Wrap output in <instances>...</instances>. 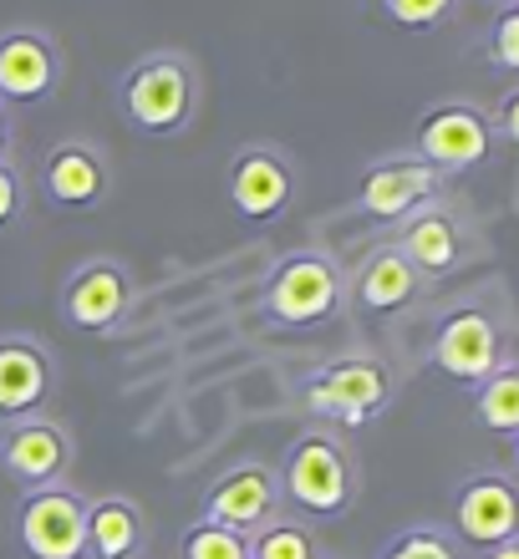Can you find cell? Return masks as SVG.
Wrapping results in <instances>:
<instances>
[{"label": "cell", "instance_id": "1", "mask_svg": "<svg viewBox=\"0 0 519 559\" xmlns=\"http://www.w3.org/2000/svg\"><path fill=\"white\" fill-rule=\"evenodd\" d=\"M199 107H204V72L178 46H158L118 76V112L143 138H184Z\"/></svg>", "mask_w": 519, "mask_h": 559}, {"label": "cell", "instance_id": "2", "mask_svg": "<svg viewBox=\"0 0 519 559\" xmlns=\"http://www.w3.org/2000/svg\"><path fill=\"white\" fill-rule=\"evenodd\" d=\"M281 493L300 519H346L362 493V468L337 432L306 427L281 457Z\"/></svg>", "mask_w": 519, "mask_h": 559}, {"label": "cell", "instance_id": "3", "mask_svg": "<svg viewBox=\"0 0 519 559\" xmlns=\"http://www.w3.org/2000/svg\"><path fill=\"white\" fill-rule=\"evenodd\" d=\"M346 306V270L337 265L331 250L300 245V250L281 254L266 275V316L275 325L306 331L331 316H342Z\"/></svg>", "mask_w": 519, "mask_h": 559}, {"label": "cell", "instance_id": "4", "mask_svg": "<svg viewBox=\"0 0 519 559\" xmlns=\"http://www.w3.org/2000/svg\"><path fill=\"white\" fill-rule=\"evenodd\" d=\"M398 377L377 356H342L300 382V407L337 427H367L392 407Z\"/></svg>", "mask_w": 519, "mask_h": 559}, {"label": "cell", "instance_id": "5", "mask_svg": "<svg viewBox=\"0 0 519 559\" xmlns=\"http://www.w3.org/2000/svg\"><path fill=\"white\" fill-rule=\"evenodd\" d=\"M300 168L281 143H245L229 153L224 168V199L235 209L239 224H275L296 209Z\"/></svg>", "mask_w": 519, "mask_h": 559}, {"label": "cell", "instance_id": "6", "mask_svg": "<svg viewBox=\"0 0 519 559\" xmlns=\"http://www.w3.org/2000/svg\"><path fill=\"white\" fill-rule=\"evenodd\" d=\"M133 300H138L133 270L113 260V254H92L67 275V285L57 295V316L76 336H113L133 316Z\"/></svg>", "mask_w": 519, "mask_h": 559}, {"label": "cell", "instance_id": "7", "mask_svg": "<svg viewBox=\"0 0 519 559\" xmlns=\"http://www.w3.org/2000/svg\"><path fill=\"white\" fill-rule=\"evenodd\" d=\"M11 530L26 559H87V499L72 484L26 488Z\"/></svg>", "mask_w": 519, "mask_h": 559}, {"label": "cell", "instance_id": "8", "mask_svg": "<svg viewBox=\"0 0 519 559\" xmlns=\"http://www.w3.org/2000/svg\"><path fill=\"white\" fill-rule=\"evenodd\" d=\"M36 193L57 214H97L113 199V158L92 138H61L36 163Z\"/></svg>", "mask_w": 519, "mask_h": 559}, {"label": "cell", "instance_id": "9", "mask_svg": "<svg viewBox=\"0 0 519 559\" xmlns=\"http://www.w3.org/2000/svg\"><path fill=\"white\" fill-rule=\"evenodd\" d=\"M67 57L51 31L42 26H5L0 31V103L5 107H42L57 97Z\"/></svg>", "mask_w": 519, "mask_h": 559}, {"label": "cell", "instance_id": "10", "mask_svg": "<svg viewBox=\"0 0 519 559\" xmlns=\"http://www.w3.org/2000/svg\"><path fill=\"white\" fill-rule=\"evenodd\" d=\"M494 147V122L484 107L474 103H438L417 118L413 133V153L428 158L438 174H463V168H479Z\"/></svg>", "mask_w": 519, "mask_h": 559}, {"label": "cell", "instance_id": "11", "mask_svg": "<svg viewBox=\"0 0 519 559\" xmlns=\"http://www.w3.org/2000/svg\"><path fill=\"white\" fill-rule=\"evenodd\" d=\"M275 514H285V493H281V473L270 463H235V468H224L204 488V499H199V519L204 524H224L235 534H255Z\"/></svg>", "mask_w": 519, "mask_h": 559}, {"label": "cell", "instance_id": "12", "mask_svg": "<svg viewBox=\"0 0 519 559\" xmlns=\"http://www.w3.org/2000/svg\"><path fill=\"white\" fill-rule=\"evenodd\" d=\"M76 463V442L57 417H21V423L0 427V468L11 473L21 488H51L67 484Z\"/></svg>", "mask_w": 519, "mask_h": 559}, {"label": "cell", "instance_id": "13", "mask_svg": "<svg viewBox=\"0 0 519 559\" xmlns=\"http://www.w3.org/2000/svg\"><path fill=\"white\" fill-rule=\"evenodd\" d=\"M438 193H444V174L428 158H417V153H398V158H377L362 174L356 209L377 224H402L408 214L433 204Z\"/></svg>", "mask_w": 519, "mask_h": 559}, {"label": "cell", "instance_id": "14", "mask_svg": "<svg viewBox=\"0 0 519 559\" xmlns=\"http://www.w3.org/2000/svg\"><path fill=\"white\" fill-rule=\"evenodd\" d=\"M433 367L463 386H479L505 367V336H499L489 310L459 306L453 316H444L438 336H433Z\"/></svg>", "mask_w": 519, "mask_h": 559}, {"label": "cell", "instance_id": "15", "mask_svg": "<svg viewBox=\"0 0 519 559\" xmlns=\"http://www.w3.org/2000/svg\"><path fill=\"white\" fill-rule=\"evenodd\" d=\"M51 386H57V361L46 352V341L26 331L0 336V427L36 417L51 402Z\"/></svg>", "mask_w": 519, "mask_h": 559}, {"label": "cell", "instance_id": "16", "mask_svg": "<svg viewBox=\"0 0 519 559\" xmlns=\"http://www.w3.org/2000/svg\"><path fill=\"white\" fill-rule=\"evenodd\" d=\"M453 530L479 549L519 539V493L505 473H474L453 493Z\"/></svg>", "mask_w": 519, "mask_h": 559}, {"label": "cell", "instance_id": "17", "mask_svg": "<svg viewBox=\"0 0 519 559\" xmlns=\"http://www.w3.org/2000/svg\"><path fill=\"white\" fill-rule=\"evenodd\" d=\"M392 245L413 260V270L423 280L453 275V270L463 265V224H459V214L444 209L438 199L423 204L417 214H408V219L398 224V239H392Z\"/></svg>", "mask_w": 519, "mask_h": 559}, {"label": "cell", "instance_id": "18", "mask_svg": "<svg viewBox=\"0 0 519 559\" xmlns=\"http://www.w3.org/2000/svg\"><path fill=\"white\" fill-rule=\"evenodd\" d=\"M346 290L356 295V306L367 316H398L417 300L423 290V275L413 270V260L398 250V245H377V250L356 265V275L346 280Z\"/></svg>", "mask_w": 519, "mask_h": 559}, {"label": "cell", "instance_id": "19", "mask_svg": "<svg viewBox=\"0 0 519 559\" xmlns=\"http://www.w3.org/2000/svg\"><path fill=\"white\" fill-rule=\"evenodd\" d=\"M149 519L128 493L87 499V559H143Z\"/></svg>", "mask_w": 519, "mask_h": 559}, {"label": "cell", "instance_id": "20", "mask_svg": "<svg viewBox=\"0 0 519 559\" xmlns=\"http://www.w3.org/2000/svg\"><path fill=\"white\" fill-rule=\"evenodd\" d=\"M250 559H321V539L300 514H275L250 534Z\"/></svg>", "mask_w": 519, "mask_h": 559}, {"label": "cell", "instance_id": "21", "mask_svg": "<svg viewBox=\"0 0 519 559\" xmlns=\"http://www.w3.org/2000/svg\"><path fill=\"white\" fill-rule=\"evenodd\" d=\"M474 413H479V423L489 427V432L515 438V432H519V367H499L494 377H484V382H479Z\"/></svg>", "mask_w": 519, "mask_h": 559}, {"label": "cell", "instance_id": "22", "mask_svg": "<svg viewBox=\"0 0 519 559\" xmlns=\"http://www.w3.org/2000/svg\"><path fill=\"white\" fill-rule=\"evenodd\" d=\"M178 559H250V534H235L224 524H189L178 534Z\"/></svg>", "mask_w": 519, "mask_h": 559}, {"label": "cell", "instance_id": "23", "mask_svg": "<svg viewBox=\"0 0 519 559\" xmlns=\"http://www.w3.org/2000/svg\"><path fill=\"white\" fill-rule=\"evenodd\" d=\"M377 559H459V549H453V539H448L444 530H433V524H413V530L392 534Z\"/></svg>", "mask_w": 519, "mask_h": 559}, {"label": "cell", "instance_id": "24", "mask_svg": "<svg viewBox=\"0 0 519 559\" xmlns=\"http://www.w3.org/2000/svg\"><path fill=\"white\" fill-rule=\"evenodd\" d=\"M382 5V15L392 21V26L402 31H433V26H444L448 15H453V5L459 0H377Z\"/></svg>", "mask_w": 519, "mask_h": 559}, {"label": "cell", "instance_id": "25", "mask_svg": "<svg viewBox=\"0 0 519 559\" xmlns=\"http://www.w3.org/2000/svg\"><path fill=\"white\" fill-rule=\"evenodd\" d=\"M489 61L494 67H505V72H519V0L499 11L489 31Z\"/></svg>", "mask_w": 519, "mask_h": 559}, {"label": "cell", "instance_id": "26", "mask_svg": "<svg viewBox=\"0 0 519 559\" xmlns=\"http://www.w3.org/2000/svg\"><path fill=\"white\" fill-rule=\"evenodd\" d=\"M26 204H31L26 178H21V168H15L11 158H5L0 163V229H11V224L26 219Z\"/></svg>", "mask_w": 519, "mask_h": 559}, {"label": "cell", "instance_id": "27", "mask_svg": "<svg viewBox=\"0 0 519 559\" xmlns=\"http://www.w3.org/2000/svg\"><path fill=\"white\" fill-rule=\"evenodd\" d=\"M494 133H505L509 138V143H515L519 147V87L515 92H509V97H505V103H499V112H494Z\"/></svg>", "mask_w": 519, "mask_h": 559}, {"label": "cell", "instance_id": "28", "mask_svg": "<svg viewBox=\"0 0 519 559\" xmlns=\"http://www.w3.org/2000/svg\"><path fill=\"white\" fill-rule=\"evenodd\" d=\"M15 153V107L0 103V163Z\"/></svg>", "mask_w": 519, "mask_h": 559}, {"label": "cell", "instance_id": "29", "mask_svg": "<svg viewBox=\"0 0 519 559\" xmlns=\"http://www.w3.org/2000/svg\"><path fill=\"white\" fill-rule=\"evenodd\" d=\"M484 559H519V539H505V545L484 549Z\"/></svg>", "mask_w": 519, "mask_h": 559}, {"label": "cell", "instance_id": "30", "mask_svg": "<svg viewBox=\"0 0 519 559\" xmlns=\"http://www.w3.org/2000/svg\"><path fill=\"white\" fill-rule=\"evenodd\" d=\"M515 438H519V432H515ZM515 468H519V442H515Z\"/></svg>", "mask_w": 519, "mask_h": 559}]
</instances>
